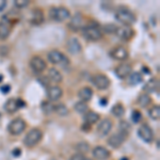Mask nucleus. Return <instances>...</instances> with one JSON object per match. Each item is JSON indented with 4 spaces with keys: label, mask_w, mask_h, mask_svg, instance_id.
Returning a JSON list of instances; mask_svg holds the SVG:
<instances>
[{
    "label": "nucleus",
    "mask_w": 160,
    "mask_h": 160,
    "mask_svg": "<svg viewBox=\"0 0 160 160\" xmlns=\"http://www.w3.org/2000/svg\"><path fill=\"white\" fill-rule=\"evenodd\" d=\"M138 136L142 141L146 142V143H151L154 139V132L148 124H143L139 127Z\"/></svg>",
    "instance_id": "0eeeda50"
},
{
    "label": "nucleus",
    "mask_w": 160,
    "mask_h": 160,
    "mask_svg": "<svg viewBox=\"0 0 160 160\" xmlns=\"http://www.w3.org/2000/svg\"><path fill=\"white\" fill-rule=\"evenodd\" d=\"M69 160H86V157L83 156L82 154H75L73 156L69 158Z\"/></svg>",
    "instance_id": "4c0bfd02"
},
{
    "label": "nucleus",
    "mask_w": 160,
    "mask_h": 160,
    "mask_svg": "<svg viewBox=\"0 0 160 160\" xmlns=\"http://www.w3.org/2000/svg\"><path fill=\"white\" fill-rule=\"evenodd\" d=\"M100 102H102V104H100V105H102V106H107V100H104V99H102V100H100Z\"/></svg>",
    "instance_id": "79ce46f5"
},
{
    "label": "nucleus",
    "mask_w": 160,
    "mask_h": 160,
    "mask_svg": "<svg viewBox=\"0 0 160 160\" xmlns=\"http://www.w3.org/2000/svg\"><path fill=\"white\" fill-rule=\"evenodd\" d=\"M68 28L73 31H78L83 28V18L82 15L79 13H76L73 17L71 18V22L68 24Z\"/></svg>",
    "instance_id": "2eb2a0df"
},
{
    "label": "nucleus",
    "mask_w": 160,
    "mask_h": 160,
    "mask_svg": "<svg viewBox=\"0 0 160 160\" xmlns=\"http://www.w3.org/2000/svg\"><path fill=\"white\" fill-rule=\"evenodd\" d=\"M86 160H93V159H91V158H86Z\"/></svg>",
    "instance_id": "c03bdc74"
},
{
    "label": "nucleus",
    "mask_w": 160,
    "mask_h": 160,
    "mask_svg": "<svg viewBox=\"0 0 160 160\" xmlns=\"http://www.w3.org/2000/svg\"><path fill=\"white\" fill-rule=\"evenodd\" d=\"M118 129H120V132H122L123 135L128 137V135L131 132V126L126 121H122V122H120V124H118Z\"/></svg>",
    "instance_id": "cd10ccee"
},
{
    "label": "nucleus",
    "mask_w": 160,
    "mask_h": 160,
    "mask_svg": "<svg viewBox=\"0 0 160 160\" xmlns=\"http://www.w3.org/2000/svg\"><path fill=\"white\" fill-rule=\"evenodd\" d=\"M93 156L96 160H107L110 157V152L104 146H96L93 149Z\"/></svg>",
    "instance_id": "a211bd4d"
},
{
    "label": "nucleus",
    "mask_w": 160,
    "mask_h": 160,
    "mask_svg": "<svg viewBox=\"0 0 160 160\" xmlns=\"http://www.w3.org/2000/svg\"><path fill=\"white\" fill-rule=\"evenodd\" d=\"M75 148L78 151V154H86L89 152V144L87 143V142L82 141V142H79V143L76 144V146H75Z\"/></svg>",
    "instance_id": "473e14b6"
},
{
    "label": "nucleus",
    "mask_w": 160,
    "mask_h": 160,
    "mask_svg": "<svg viewBox=\"0 0 160 160\" xmlns=\"http://www.w3.org/2000/svg\"><path fill=\"white\" fill-rule=\"evenodd\" d=\"M142 81H143V77L139 73H132L128 76V82H129V84H132V86L141 83Z\"/></svg>",
    "instance_id": "a878e982"
},
{
    "label": "nucleus",
    "mask_w": 160,
    "mask_h": 160,
    "mask_svg": "<svg viewBox=\"0 0 160 160\" xmlns=\"http://www.w3.org/2000/svg\"><path fill=\"white\" fill-rule=\"evenodd\" d=\"M117 28H118V26H115L113 24H108L104 26V30H105V32H107V33H115Z\"/></svg>",
    "instance_id": "e433bc0d"
},
{
    "label": "nucleus",
    "mask_w": 160,
    "mask_h": 160,
    "mask_svg": "<svg viewBox=\"0 0 160 160\" xmlns=\"http://www.w3.org/2000/svg\"><path fill=\"white\" fill-rule=\"evenodd\" d=\"M20 153H22V151H20L19 148H15V149H13V152H12V154L14 155V157L20 156Z\"/></svg>",
    "instance_id": "ea45409f"
},
{
    "label": "nucleus",
    "mask_w": 160,
    "mask_h": 160,
    "mask_svg": "<svg viewBox=\"0 0 160 160\" xmlns=\"http://www.w3.org/2000/svg\"><path fill=\"white\" fill-rule=\"evenodd\" d=\"M8 129H9V132L11 135L18 136L24 132V130L26 129V122L22 118H15L10 123Z\"/></svg>",
    "instance_id": "39448f33"
},
{
    "label": "nucleus",
    "mask_w": 160,
    "mask_h": 160,
    "mask_svg": "<svg viewBox=\"0 0 160 160\" xmlns=\"http://www.w3.org/2000/svg\"><path fill=\"white\" fill-rule=\"evenodd\" d=\"M84 121H86V123L90 124V125L95 124V123H97L99 121V114H98V113H96V112H93V111L87 112L86 115H84Z\"/></svg>",
    "instance_id": "393cba45"
},
{
    "label": "nucleus",
    "mask_w": 160,
    "mask_h": 160,
    "mask_svg": "<svg viewBox=\"0 0 160 160\" xmlns=\"http://www.w3.org/2000/svg\"><path fill=\"white\" fill-rule=\"evenodd\" d=\"M10 32H11V25L7 18L2 19L0 22V40L4 41L9 38Z\"/></svg>",
    "instance_id": "6ab92c4d"
},
{
    "label": "nucleus",
    "mask_w": 160,
    "mask_h": 160,
    "mask_svg": "<svg viewBox=\"0 0 160 160\" xmlns=\"http://www.w3.org/2000/svg\"><path fill=\"white\" fill-rule=\"evenodd\" d=\"M121 160H128V158H122Z\"/></svg>",
    "instance_id": "37998d69"
},
{
    "label": "nucleus",
    "mask_w": 160,
    "mask_h": 160,
    "mask_svg": "<svg viewBox=\"0 0 160 160\" xmlns=\"http://www.w3.org/2000/svg\"><path fill=\"white\" fill-rule=\"evenodd\" d=\"M66 48H68V51L72 55H78V53L81 52L82 47L81 44L76 38H72L68 41V44H66Z\"/></svg>",
    "instance_id": "ddd939ff"
},
{
    "label": "nucleus",
    "mask_w": 160,
    "mask_h": 160,
    "mask_svg": "<svg viewBox=\"0 0 160 160\" xmlns=\"http://www.w3.org/2000/svg\"><path fill=\"white\" fill-rule=\"evenodd\" d=\"M112 129V122L109 118H105L97 126V133L99 137H106Z\"/></svg>",
    "instance_id": "f8f14e48"
},
{
    "label": "nucleus",
    "mask_w": 160,
    "mask_h": 160,
    "mask_svg": "<svg viewBox=\"0 0 160 160\" xmlns=\"http://www.w3.org/2000/svg\"><path fill=\"white\" fill-rule=\"evenodd\" d=\"M41 107H42L43 112L46 113V114H50V113H52L53 109H55V105H52L50 102H43Z\"/></svg>",
    "instance_id": "72a5a7b5"
},
{
    "label": "nucleus",
    "mask_w": 160,
    "mask_h": 160,
    "mask_svg": "<svg viewBox=\"0 0 160 160\" xmlns=\"http://www.w3.org/2000/svg\"><path fill=\"white\" fill-rule=\"evenodd\" d=\"M14 4L18 9H22V8L29 6V1L28 0H16V1H14Z\"/></svg>",
    "instance_id": "c9c22d12"
},
{
    "label": "nucleus",
    "mask_w": 160,
    "mask_h": 160,
    "mask_svg": "<svg viewBox=\"0 0 160 160\" xmlns=\"http://www.w3.org/2000/svg\"><path fill=\"white\" fill-rule=\"evenodd\" d=\"M115 18L126 27H130L136 22V15L128 9H118L115 12Z\"/></svg>",
    "instance_id": "f257e3e1"
},
{
    "label": "nucleus",
    "mask_w": 160,
    "mask_h": 160,
    "mask_svg": "<svg viewBox=\"0 0 160 160\" xmlns=\"http://www.w3.org/2000/svg\"><path fill=\"white\" fill-rule=\"evenodd\" d=\"M131 74V66L127 63H122L115 68V75L120 79H125Z\"/></svg>",
    "instance_id": "dca6fc26"
},
{
    "label": "nucleus",
    "mask_w": 160,
    "mask_h": 160,
    "mask_svg": "<svg viewBox=\"0 0 160 160\" xmlns=\"http://www.w3.org/2000/svg\"><path fill=\"white\" fill-rule=\"evenodd\" d=\"M63 95V91L60 87L58 86H53V87H48L47 89V96L48 99L50 102H56V100H59Z\"/></svg>",
    "instance_id": "f3484780"
},
{
    "label": "nucleus",
    "mask_w": 160,
    "mask_h": 160,
    "mask_svg": "<svg viewBox=\"0 0 160 160\" xmlns=\"http://www.w3.org/2000/svg\"><path fill=\"white\" fill-rule=\"evenodd\" d=\"M82 34L83 37L89 41L92 42H96L99 41L102 38V32L100 31L99 28H97L96 26H86L82 28Z\"/></svg>",
    "instance_id": "20e7f679"
},
{
    "label": "nucleus",
    "mask_w": 160,
    "mask_h": 160,
    "mask_svg": "<svg viewBox=\"0 0 160 160\" xmlns=\"http://www.w3.org/2000/svg\"><path fill=\"white\" fill-rule=\"evenodd\" d=\"M142 118V114L140 111L138 110H133L132 113H131V120H132L133 123H139Z\"/></svg>",
    "instance_id": "f704fd0d"
},
{
    "label": "nucleus",
    "mask_w": 160,
    "mask_h": 160,
    "mask_svg": "<svg viewBox=\"0 0 160 160\" xmlns=\"http://www.w3.org/2000/svg\"><path fill=\"white\" fill-rule=\"evenodd\" d=\"M111 113H112L115 118H121V117H123L124 113H125V108H124L123 105L117 104L115 106H113L112 107V109H111Z\"/></svg>",
    "instance_id": "c756f323"
},
{
    "label": "nucleus",
    "mask_w": 160,
    "mask_h": 160,
    "mask_svg": "<svg viewBox=\"0 0 160 160\" xmlns=\"http://www.w3.org/2000/svg\"><path fill=\"white\" fill-rule=\"evenodd\" d=\"M110 55L115 60L124 61L128 58V50L125 47H123V46H118L113 50H111Z\"/></svg>",
    "instance_id": "4468645a"
},
{
    "label": "nucleus",
    "mask_w": 160,
    "mask_h": 160,
    "mask_svg": "<svg viewBox=\"0 0 160 160\" xmlns=\"http://www.w3.org/2000/svg\"><path fill=\"white\" fill-rule=\"evenodd\" d=\"M48 61L52 64H60L62 66H64V64L68 63V58L59 50H51L48 53Z\"/></svg>",
    "instance_id": "6e6552de"
},
{
    "label": "nucleus",
    "mask_w": 160,
    "mask_h": 160,
    "mask_svg": "<svg viewBox=\"0 0 160 160\" xmlns=\"http://www.w3.org/2000/svg\"><path fill=\"white\" fill-rule=\"evenodd\" d=\"M48 80L55 82V83H60V82L63 80V77L60 72L58 71L57 68H50L48 69Z\"/></svg>",
    "instance_id": "b1692460"
},
{
    "label": "nucleus",
    "mask_w": 160,
    "mask_h": 160,
    "mask_svg": "<svg viewBox=\"0 0 160 160\" xmlns=\"http://www.w3.org/2000/svg\"><path fill=\"white\" fill-rule=\"evenodd\" d=\"M43 138V132L38 128H32L24 138V144L28 148H33L37 144L40 143V141Z\"/></svg>",
    "instance_id": "f03ea898"
},
{
    "label": "nucleus",
    "mask_w": 160,
    "mask_h": 160,
    "mask_svg": "<svg viewBox=\"0 0 160 160\" xmlns=\"http://www.w3.org/2000/svg\"><path fill=\"white\" fill-rule=\"evenodd\" d=\"M158 89H159V80L157 78L149 79L148 81L145 83V86L143 87V90L146 92V94L158 91Z\"/></svg>",
    "instance_id": "412c9836"
},
{
    "label": "nucleus",
    "mask_w": 160,
    "mask_h": 160,
    "mask_svg": "<svg viewBox=\"0 0 160 160\" xmlns=\"http://www.w3.org/2000/svg\"><path fill=\"white\" fill-rule=\"evenodd\" d=\"M151 102H152L151 96H149L148 94H146V93L145 94H141L138 98V105L142 108L148 107V106L151 104Z\"/></svg>",
    "instance_id": "bb28decb"
},
{
    "label": "nucleus",
    "mask_w": 160,
    "mask_h": 160,
    "mask_svg": "<svg viewBox=\"0 0 160 160\" xmlns=\"http://www.w3.org/2000/svg\"><path fill=\"white\" fill-rule=\"evenodd\" d=\"M49 17L56 22H64L71 17V13L64 7H55L50 9Z\"/></svg>",
    "instance_id": "7ed1b4c3"
},
{
    "label": "nucleus",
    "mask_w": 160,
    "mask_h": 160,
    "mask_svg": "<svg viewBox=\"0 0 160 160\" xmlns=\"http://www.w3.org/2000/svg\"><path fill=\"white\" fill-rule=\"evenodd\" d=\"M118 38H120L121 40H124V41H129L131 38L135 35V31L131 27H118L117 30H115V33Z\"/></svg>",
    "instance_id": "9d476101"
},
{
    "label": "nucleus",
    "mask_w": 160,
    "mask_h": 160,
    "mask_svg": "<svg viewBox=\"0 0 160 160\" xmlns=\"http://www.w3.org/2000/svg\"><path fill=\"white\" fill-rule=\"evenodd\" d=\"M92 82H93V84L97 88V89L102 90H102H107L108 88L110 87V84H111L110 79L104 74L95 75V76L92 78Z\"/></svg>",
    "instance_id": "423d86ee"
},
{
    "label": "nucleus",
    "mask_w": 160,
    "mask_h": 160,
    "mask_svg": "<svg viewBox=\"0 0 160 160\" xmlns=\"http://www.w3.org/2000/svg\"><path fill=\"white\" fill-rule=\"evenodd\" d=\"M148 115H149V118H151L152 120L159 121V118H160V107H159V106L157 105V106L152 107L151 109H149V111H148Z\"/></svg>",
    "instance_id": "7c9ffc66"
},
{
    "label": "nucleus",
    "mask_w": 160,
    "mask_h": 160,
    "mask_svg": "<svg viewBox=\"0 0 160 160\" xmlns=\"http://www.w3.org/2000/svg\"><path fill=\"white\" fill-rule=\"evenodd\" d=\"M44 22V13L42 10L34 9L31 13L30 16V22L33 25H41Z\"/></svg>",
    "instance_id": "aec40b11"
},
{
    "label": "nucleus",
    "mask_w": 160,
    "mask_h": 160,
    "mask_svg": "<svg viewBox=\"0 0 160 160\" xmlns=\"http://www.w3.org/2000/svg\"><path fill=\"white\" fill-rule=\"evenodd\" d=\"M18 109H19L18 102L15 98L8 99L6 102V104H4V110H6L8 113H14Z\"/></svg>",
    "instance_id": "5701e85b"
},
{
    "label": "nucleus",
    "mask_w": 160,
    "mask_h": 160,
    "mask_svg": "<svg viewBox=\"0 0 160 160\" xmlns=\"http://www.w3.org/2000/svg\"><path fill=\"white\" fill-rule=\"evenodd\" d=\"M53 111H55L58 115H60V117H66V115L68 114V108L64 104L55 105V109H53Z\"/></svg>",
    "instance_id": "c85d7f7f"
},
{
    "label": "nucleus",
    "mask_w": 160,
    "mask_h": 160,
    "mask_svg": "<svg viewBox=\"0 0 160 160\" xmlns=\"http://www.w3.org/2000/svg\"><path fill=\"white\" fill-rule=\"evenodd\" d=\"M81 129L82 131H84V132H89V131L91 130V125L88 123H84L83 125L81 126Z\"/></svg>",
    "instance_id": "58836bf2"
},
{
    "label": "nucleus",
    "mask_w": 160,
    "mask_h": 160,
    "mask_svg": "<svg viewBox=\"0 0 160 160\" xmlns=\"http://www.w3.org/2000/svg\"><path fill=\"white\" fill-rule=\"evenodd\" d=\"M29 64H30V68H32V71L35 72V73H42L46 68V62L44 61L43 58H41L38 56L31 58Z\"/></svg>",
    "instance_id": "1a4fd4ad"
},
{
    "label": "nucleus",
    "mask_w": 160,
    "mask_h": 160,
    "mask_svg": "<svg viewBox=\"0 0 160 160\" xmlns=\"http://www.w3.org/2000/svg\"><path fill=\"white\" fill-rule=\"evenodd\" d=\"M0 90H1V92H3V93H8V92L10 91V90H11V87L7 84V86L1 87V89H0Z\"/></svg>",
    "instance_id": "a19ab883"
},
{
    "label": "nucleus",
    "mask_w": 160,
    "mask_h": 160,
    "mask_svg": "<svg viewBox=\"0 0 160 160\" xmlns=\"http://www.w3.org/2000/svg\"><path fill=\"white\" fill-rule=\"evenodd\" d=\"M74 109L77 113H80V114H84V113L88 112V105L84 102H76L74 106Z\"/></svg>",
    "instance_id": "2f4dec72"
},
{
    "label": "nucleus",
    "mask_w": 160,
    "mask_h": 160,
    "mask_svg": "<svg viewBox=\"0 0 160 160\" xmlns=\"http://www.w3.org/2000/svg\"><path fill=\"white\" fill-rule=\"evenodd\" d=\"M126 138H127V137L118 131V132L112 135L109 139H108V144H109L111 148H118L124 143V142H125Z\"/></svg>",
    "instance_id": "9b49d317"
},
{
    "label": "nucleus",
    "mask_w": 160,
    "mask_h": 160,
    "mask_svg": "<svg viewBox=\"0 0 160 160\" xmlns=\"http://www.w3.org/2000/svg\"><path fill=\"white\" fill-rule=\"evenodd\" d=\"M78 97L80 98L81 102H90L93 97V91L91 88H82L81 90H79L78 92Z\"/></svg>",
    "instance_id": "4be33fe9"
}]
</instances>
